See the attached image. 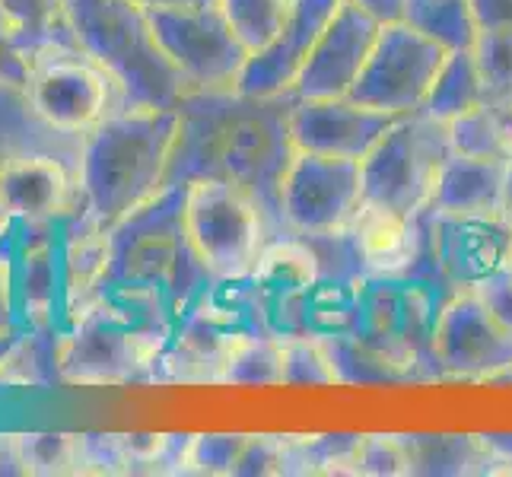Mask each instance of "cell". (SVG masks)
<instances>
[{
	"instance_id": "1",
	"label": "cell",
	"mask_w": 512,
	"mask_h": 477,
	"mask_svg": "<svg viewBox=\"0 0 512 477\" xmlns=\"http://www.w3.org/2000/svg\"><path fill=\"white\" fill-rule=\"evenodd\" d=\"M172 338L163 290L109 284L67 318L55 341L61 385L112 388L153 376Z\"/></svg>"
},
{
	"instance_id": "2",
	"label": "cell",
	"mask_w": 512,
	"mask_h": 477,
	"mask_svg": "<svg viewBox=\"0 0 512 477\" xmlns=\"http://www.w3.org/2000/svg\"><path fill=\"white\" fill-rule=\"evenodd\" d=\"M179 134V109L121 105L118 112H109L90 134H83L77 201L105 229L125 223L169 188Z\"/></svg>"
},
{
	"instance_id": "3",
	"label": "cell",
	"mask_w": 512,
	"mask_h": 477,
	"mask_svg": "<svg viewBox=\"0 0 512 477\" xmlns=\"http://www.w3.org/2000/svg\"><path fill=\"white\" fill-rule=\"evenodd\" d=\"M67 35L99 64L128 109H179L191 93L156 42L144 0H64Z\"/></svg>"
},
{
	"instance_id": "4",
	"label": "cell",
	"mask_w": 512,
	"mask_h": 477,
	"mask_svg": "<svg viewBox=\"0 0 512 477\" xmlns=\"http://www.w3.org/2000/svg\"><path fill=\"white\" fill-rule=\"evenodd\" d=\"M182 229L194 261L214 280L249 277L268 249V217L239 182L198 175L182 188Z\"/></svg>"
},
{
	"instance_id": "5",
	"label": "cell",
	"mask_w": 512,
	"mask_h": 477,
	"mask_svg": "<svg viewBox=\"0 0 512 477\" xmlns=\"http://www.w3.org/2000/svg\"><path fill=\"white\" fill-rule=\"evenodd\" d=\"M452 153L449 125L427 112L401 115L379 147L363 159V198L404 217L430 207L439 169Z\"/></svg>"
},
{
	"instance_id": "6",
	"label": "cell",
	"mask_w": 512,
	"mask_h": 477,
	"mask_svg": "<svg viewBox=\"0 0 512 477\" xmlns=\"http://www.w3.org/2000/svg\"><path fill=\"white\" fill-rule=\"evenodd\" d=\"M147 4V0H144ZM147 16L166 58L182 70L191 93L236 90L249 48L229 26L217 0H150Z\"/></svg>"
},
{
	"instance_id": "7",
	"label": "cell",
	"mask_w": 512,
	"mask_h": 477,
	"mask_svg": "<svg viewBox=\"0 0 512 477\" xmlns=\"http://www.w3.org/2000/svg\"><path fill=\"white\" fill-rule=\"evenodd\" d=\"M449 58V48L417 32L404 20L385 23L350 99L369 109L392 115H414L427 105V96Z\"/></svg>"
},
{
	"instance_id": "8",
	"label": "cell",
	"mask_w": 512,
	"mask_h": 477,
	"mask_svg": "<svg viewBox=\"0 0 512 477\" xmlns=\"http://www.w3.org/2000/svg\"><path fill=\"white\" fill-rule=\"evenodd\" d=\"M363 163L293 150L280 179V214L299 236L350 229L363 207Z\"/></svg>"
},
{
	"instance_id": "9",
	"label": "cell",
	"mask_w": 512,
	"mask_h": 477,
	"mask_svg": "<svg viewBox=\"0 0 512 477\" xmlns=\"http://www.w3.org/2000/svg\"><path fill=\"white\" fill-rule=\"evenodd\" d=\"M109 74L77 51L29 55V77L23 93L35 118L61 134H90L109 115L112 105Z\"/></svg>"
},
{
	"instance_id": "10",
	"label": "cell",
	"mask_w": 512,
	"mask_h": 477,
	"mask_svg": "<svg viewBox=\"0 0 512 477\" xmlns=\"http://www.w3.org/2000/svg\"><path fill=\"white\" fill-rule=\"evenodd\" d=\"M433 360L446 376L506 379L512 373V331L487 309L478 290H462L439 309Z\"/></svg>"
},
{
	"instance_id": "11",
	"label": "cell",
	"mask_w": 512,
	"mask_h": 477,
	"mask_svg": "<svg viewBox=\"0 0 512 477\" xmlns=\"http://www.w3.org/2000/svg\"><path fill=\"white\" fill-rule=\"evenodd\" d=\"M433 271L455 293L478 290L512 264V226L503 217H449L423 210Z\"/></svg>"
},
{
	"instance_id": "12",
	"label": "cell",
	"mask_w": 512,
	"mask_h": 477,
	"mask_svg": "<svg viewBox=\"0 0 512 477\" xmlns=\"http://www.w3.org/2000/svg\"><path fill=\"white\" fill-rule=\"evenodd\" d=\"M382 20L360 7L357 0H341L338 13L315 42L312 55L299 74L293 96L296 99H341L350 96L353 83L360 80L363 67L379 42Z\"/></svg>"
},
{
	"instance_id": "13",
	"label": "cell",
	"mask_w": 512,
	"mask_h": 477,
	"mask_svg": "<svg viewBox=\"0 0 512 477\" xmlns=\"http://www.w3.org/2000/svg\"><path fill=\"white\" fill-rule=\"evenodd\" d=\"M401 115L369 109V105L341 99H296L290 109L287 134L293 150L341 156L363 163L379 147V140L395 128Z\"/></svg>"
},
{
	"instance_id": "14",
	"label": "cell",
	"mask_w": 512,
	"mask_h": 477,
	"mask_svg": "<svg viewBox=\"0 0 512 477\" xmlns=\"http://www.w3.org/2000/svg\"><path fill=\"white\" fill-rule=\"evenodd\" d=\"M341 0H293L287 23L280 26L268 48L255 51L245 61L236 80V93L245 99H277L293 93V86L303 74L315 42L338 13Z\"/></svg>"
},
{
	"instance_id": "15",
	"label": "cell",
	"mask_w": 512,
	"mask_h": 477,
	"mask_svg": "<svg viewBox=\"0 0 512 477\" xmlns=\"http://www.w3.org/2000/svg\"><path fill=\"white\" fill-rule=\"evenodd\" d=\"M0 204L7 220L48 223L77 204V185L58 159L7 153L0 169Z\"/></svg>"
},
{
	"instance_id": "16",
	"label": "cell",
	"mask_w": 512,
	"mask_h": 477,
	"mask_svg": "<svg viewBox=\"0 0 512 477\" xmlns=\"http://www.w3.org/2000/svg\"><path fill=\"white\" fill-rule=\"evenodd\" d=\"M506 169L509 163L500 159H478L452 150L439 169L430 210L449 217H503Z\"/></svg>"
},
{
	"instance_id": "17",
	"label": "cell",
	"mask_w": 512,
	"mask_h": 477,
	"mask_svg": "<svg viewBox=\"0 0 512 477\" xmlns=\"http://www.w3.org/2000/svg\"><path fill=\"white\" fill-rule=\"evenodd\" d=\"M350 236L369 274H404L423 252L420 217L411 220L373 201H363L350 223Z\"/></svg>"
},
{
	"instance_id": "18",
	"label": "cell",
	"mask_w": 512,
	"mask_h": 477,
	"mask_svg": "<svg viewBox=\"0 0 512 477\" xmlns=\"http://www.w3.org/2000/svg\"><path fill=\"white\" fill-rule=\"evenodd\" d=\"M408 455V474H439V477H471L493 474L490 455L481 436H398Z\"/></svg>"
},
{
	"instance_id": "19",
	"label": "cell",
	"mask_w": 512,
	"mask_h": 477,
	"mask_svg": "<svg viewBox=\"0 0 512 477\" xmlns=\"http://www.w3.org/2000/svg\"><path fill=\"white\" fill-rule=\"evenodd\" d=\"M481 102H484V80L478 70V58H474V48H462V51H449V58L427 96V105L420 112L449 125V121L462 118L465 112L478 109Z\"/></svg>"
},
{
	"instance_id": "20",
	"label": "cell",
	"mask_w": 512,
	"mask_h": 477,
	"mask_svg": "<svg viewBox=\"0 0 512 477\" xmlns=\"http://www.w3.org/2000/svg\"><path fill=\"white\" fill-rule=\"evenodd\" d=\"M449 140L455 153L478 159H512V105L481 102L478 109L449 121Z\"/></svg>"
},
{
	"instance_id": "21",
	"label": "cell",
	"mask_w": 512,
	"mask_h": 477,
	"mask_svg": "<svg viewBox=\"0 0 512 477\" xmlns=\"http://www.w3.org/2000/svg\"><path fill=\"white\" fill-rule=\"evenodd\" d=\"M404 23L430 35L449 51L474 48L478 42V20H474L471 0H404Z\"/></svg>"
},
{
	"instance_id": "22",
	"label": "cell",
	"mask_w": 512,
	"mask_h": 477,
	"mask_svg": "<svg viewBox=\"0 0 512 477\" xmlns=\"http://www.w3.org/2000/svg\"><path fill=\"white\" fill-rule=\"evenodd\" d=\"M13 455L20 474L32 477H61L80 474V433H13Z\"/></svg>"
},
{
	"instance_id": "23",
	"label": "cell",
	"mask_w": 512,
	"mask_h": 477,
	"mask_svg": "<svg viewBox=\"0 0 512 477\" xmlns=\"http://www.w3.org/2000/svg\"><path fill=\"white\" fill-rule=\"evenodd\" d=\"M220 385H284V341L274 334L239 341L220 369Z\"/></svg>"
},
{
	"instance_id": "24",
	"label": "cell",
	"mask_w": 512,
	"mask_h": 477,
	"mask_svg": "<svg viewBox=\"0 0 512 477\" xmlns=\"http://www.w3.org/2000/svg\"><path fill=\"white\" fill-rule=\"evenodd\" d=\"M217 4L239 42L249 48V55H255L274 42L280 26L287 23L293 0H217Z\"/></svg>"
},
{
	"instance_id": "25",
	"label": "cell",
	"mask_w": 512,
	"mask_h": 477,
	"mask_svg": "<svg viewBox=\"0 0 512 477\" xmlns=\"http://www.w3.org/2000/svg\"><path fill=\"white\" fill-rule=\"evenodd\" d=\"M284 341V385H338L341 373L322 334H290Z\"/></svg>"
},
{
	"instance_id": "26",
	"label": "cell",
	"mask_w": 512,
	"mask_h": 477,
	"mask_svg": "<svg viewBox=\"0 0 512 477\" xmlns=\"http://www.w3.org/2000/svg\"><path fill=\"white\" fill-rule=\"evenodd\" d=\"M474 58L484 80V102L512 105V32H481Z\"/></svg>"
},
{
	"instance_id": "27",
	"label": "cell",
	"mask_w": 512,
	"mask_h": 477,
	"mask_svg": "<svg viewBox=\"0 0 512 477\" xmlns=\"http://www.w3.org/2000/svg\"><path fill=\"white\" fill-rule=\"evenodd\" d=\"M0 20L20 39V45L42 42L55 29H67L64 0H0Z\"/></svg>"
},
{
	"instance_id": "28",
	"label": "cell",
	"mask_w": 512,
	"mask_h": 477,
	"mask_svg": "<svg viewBox=\"0 0 512 477\" xmlns=\"http://www.w3.org/2000/svg\"><path fill=\"white\" fill-rule=\"evenodd\" d=\"M252 436L245 433H204L194 436L188 471L194 474H236L242 452Z\"/></svg>"
},
{
	"instance_id": "29",
	"label": "cell",
	"mask_w": 512,
	"mask_h": 477,
	"mask_svg": "<svg viewBox=\"0 0 512 477\" xmlns=\"http://www.w3.org/2000/svg\"><path fill=\"white\" fill-rule=\"evenodd\" d=\"M357 474H408V455L398 436H363Z\"/></svg>"
},
{
	"instance_id": "30",
	"label": "cell",
	"mask_w": 512,
	"mask_h": 477,
	"mask_svg": "<svg viewBox=\"0 0 512 477\" xmlns=\"http://www.w3.org/2000/svg\"><path fill=\"white\" fill-rule=\"evenodd\" d=\"M236 474H284V439L252 436L242 452Z\"/></svg>"
},
{
	"instance_id": "31",
	"label": "cell",
	"mask_w": 512,
	"mask_h": 477,
	"mask_svg": "<svg viewBox=\"0 0 512 477\" xmlns=\"http://www.w3.org/2000/svg\"><path fill=\"white\" fill-rule=\"evenodd\" d=\"M26 77H29V51L7 29V23L0 20V86L23 90Z\"/></svg>"
},
{
	"instance_id": "32",
	"label": "cell",
	"mask_w": 512,
	"mask_h": 477,
	"mask_svg": "<svg viewBox=\"0 0 512 477\" xmlns=\"http://www.w3.org/2000/svg\"><path fill=\"white\" fill-rule=\"evenodd\" d=\"M478 293H481V299L487 303V309L512 331V268L493 274L487 284L478 287Z\"/></svg>"
},
{
	"instance_id": "33",
	"label": "cell",
	"mask_w": 512,
	"mask_h": 477,
	"mask_svg": "<svg viewBox=\"0 0 512 477\" xmlns=\"http://www.w3.org/2000/svg\"><path fill=\"white\" fill-rule=\"evenodd\" d=\"M481 32H512V0H471Z\"/></svg>"
},
{
	"instance_id": "34",
	"label": "cell",
	"mask_w": 512,
	"mask_h": 477,
	"mask_svg": "<svg viewBox=\"0 0 512 477\" xmlns=\"http://www.w3.org/2000/svg\"><path fill=\"white\" fill-rule=\"evenodd\" d=\"M481 439L493 474H512V433H484Z\"/></svg>"
},
{
	"instance_id": "35",
	"label": "cell",
	"mask_w": 512,
	"mask_h": 477,
	"mask_svg": "<svg viewBox=\"0 0 512 477\" xmlns=\"http://www.w3.org/2000/svg\"><path fill=\"white\" fill-rule=\"evenodd\" d=\"M360 7H366L369 13H376L382 23H395L404 16V0H357Z\"/></svg>"
},
{
	"instance_id": "36",
	"label": "cell",
	"mask_w": 512,
	"mask_h": 477,
	"mask_svg": "<svg viewBox=\"0 0 512 477\" xmlns=\"http://www.w3.org/2000/svg\"><path fill=\"white\" fill-rule=\"evenodd\" d=\"M20 325H10V328H4L0 331V369H4V363H7V357H10V350H13V344L20 341Z\"/></svg>"
},
{
	"instance_id": "37",
	"label": "cell",
	"mask_w": 512,
	"mask_h": 477,
	"mask_svg": "<svg viewBox=\"0 0 512 477\" xmlns=\"http://www.w3.org/2000/svg\"><path fill=\"white\" fill-rule=\"evenodd\" d=\"M16 325L13 309H10V296H7V284H4V268H0V331Z\"/></svg>"
},
{
	"instance_id": "38",
	"label": "cell",
	"mask_w": 512,
	"mask_h": 477,
	"mask_svg": "<svg viewBox=\"0 0 512 477\" xmlns=\"http://www.w3.org/2000/svg\"><path fill=\"white\" fill-rule=\"evenodd\" d=\"M503 220L512 226V159L506 169V191H503Z\"/></svg>"
},
{
	"instance_id": "39",
	"label": "cell",
	"mask_w": 512,
	"mask_h": 477,
	"mask_svg": "<svg viewBox=\"0 0 512 477\" xmlns=\"http://www.w3.org/2000/svg\"><path fill=\"white\" fill-rule=\"evenodd\" d=\"M4 159H7V150L0 147V169H4ZM4 223H7V217H4V204H0V226H4Z\"/></svg>"
},
{
	"instance_id": "40",
	"label": "cell",
	"mask_w": 512,
	"mask_h": 477,
	"mask_svg": "<svg viewBox=\"0 0 512 477\" xmlns=\"http://www.w3.org/2000/svg\"><path fill=\"white\" fill-rule=\"evenodd\" d=\"M506 379H509V382H512V373H509V376H506Z\"/></svg>"
},
{
	"instance_id": "41",
	"label": "cell",
	"mask_w": 512,
	"mask_h": 477,
	"mask_svg": "<svg viewBox=\"0 0 512 477\" xmlns=\"http://www.w3.org/2000/svg\"><path fill=\"white\" fill-rule=\"evenodd\" d=\"M0 436H4V433H0Z\"/></svg>"
},
{
	"instance_id": "42",
	"label": "cell",
	"mask_w": 512,
	"mask_h": 477,
	"mask_svg": "<svg viewBox=\"0 0 512 477\" xmlns=\"http://www.w3.org/2000/svg\"><path fill=\"white\" fill-rule=\"evenodd\" d=\"M509 268H512V264H509Z\"/></svg>"
}]
</instances>
